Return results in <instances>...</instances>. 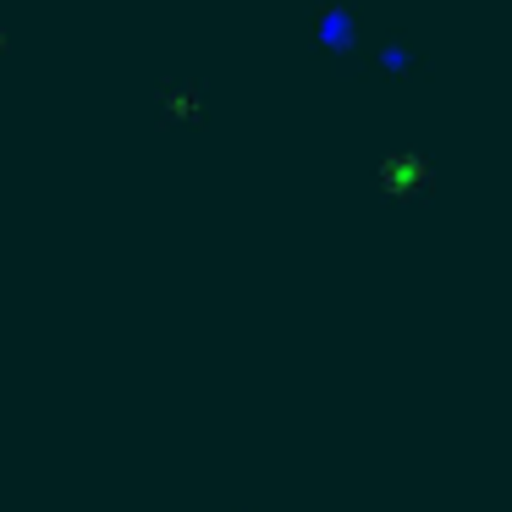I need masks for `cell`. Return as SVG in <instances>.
<instances>
[{
	"mask_svg": "<svg viewBox=\"0 0 512 512\" xmlns=\"http://www.w3.org/2000/svg\"><path fill=\"white\" fill-rule=\"evenodd\" d=\"M419 182H424V171H419V166H408V160L386 166V188H391V193H413Z\"/></svg>",
	"mask_w": 512,
	"mask_h": 512,
	"instance_id": "1",
	"label": "cell"
}]
</instances>
